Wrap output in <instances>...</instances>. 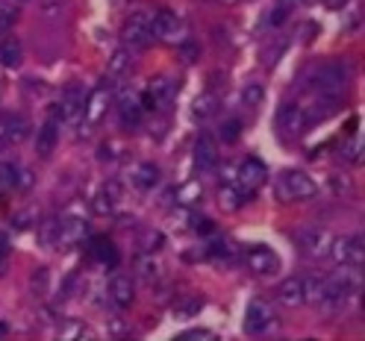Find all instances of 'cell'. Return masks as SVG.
Instances as JSON below:
<instances>
[{"label": "cell", "mask_w": 365, "mask_h": 341, "mask_svg": "<svg viewBox=\"0 0 365 341\" xmlns=\"http://www.w3.org/2000/svg\"><path fill=\"white\" fill-rule=\"evenodd\" d=\"M150 33H153V38L165 41V44H182V41L189 38L186 24H182V21L171 9H163L159 15L150 18Z\"/></svg>", "instance_id": "5b68a950"}, {"label": "cell", "mask_w": 365, "mask_h": 341, "mask_svg": "<svg viewBox=\"0 0 365 341\" xmlns=\"http://www.w3.org/2000/svg\"><path fill=\"white\" fill-rule=\"evenodd\" d=\"M336 109H339V95H318L312 106H304L309 124H312V121H322V118H327V115H333Z\"/></svg>", "instance_id": "603a6c76"}, {"label": "cell", "mask_w": 365, "mask_h": 341, "mask_svg": "<svg viewBox=\"0 0 365 341\" xmlns=\"http://www.w3.org/2000/svg\"><path fill=\"white\" fill-rule=\"evenodd\" d=\"M121 38L127 48H135V51H142L148 48V44L153 41V33H150V15L148 12H135L127 18V24L121 30Z\"/></svg>", "instance_id": "ba28073f"}, {"label": "cell", "mask_w": 365, "mask_h": 341, "mask_svg": "<svg viewBox=\"0 0 365 341\" xmlns=\"http://www.w3.org/2000/svg\"><path fill=\"white\" fill-rule=\"evenodd\" d=\"M163 247H165V236L159 233V230H145L139 236V250H142V253H153L156 256Z\"/></svg>", "instance_id": "83f0119b"}, {"label": "cell", "mask_w": 365, "mask_h": 341, "mask_svg": "<svg viewBox=\"0 0 365 341\" xmlns=\"http://www.w3.org/2000/svg\"><path fill=\"white\" fill-rule=\"evenodd\" d=\"M109 103H112V95H109V88H98V92H91L86 98V106H83V127H98L103 118H106V112H109Z\"/></svg>", "instance_id": "2e32d148"}, {"label": "cell", "mask_w": 365, "mask_h": 341, "mask_svg": "<svg viewBox=\"0 0 365 341\" xmlns=\"http://www.w3.org/2000/svg\"><path fill=\"white\" fill-rule=\"evenodd\" d=\"M200 300L197 298H182L177 306H174V318H180V321H182V318H192V315H197L200 312Z\"/></svg>", "instance_id": "8d00e7d4"}, {"label": "cell", "mask_w": 365, "mask_h": 341, "mask_svg": "<svg viewBox=\"0 0 365 341\" xmlns=\"http://www.w3.org/2000/svg\"><path fill=\"white\" fill-rule=\"evenodd\" d=\"M38 241H41V244H48V247L56 244V221H48V224L41 226V230H38Z\"/></svg>", "instance_id": "ab89813d"}, {"label": "cell", "mask_w": 365, "mask_h": 341, "mask_svg": "<svg viewBox=\"0 0 365 341\" xmlns=\"http://www.w3.org/2000/svg\"><path fill=\"white\" fill-rule=\"evenodd\" d=\"M298 247H301V253H307V256H312V259L330 256L333 233L324 230V226H304V230L298 233Z\"/></svg>", "instance_id": "8992f818"}, {"label": "cell", "mask_w": 365, "mask_h": 341, "mask_svg": "<svg viewBox=\"0 0 365 341\" xmlns=\"http://www.w3.org/2000/svg\"><path fill=\"white\" fill-rule=\"evenodd\" d=\"M124 200V189L118 179H109V183L101 186V192L91 197V212L95 215H115V209L121 206Z\"/></svg>", "instance_id": "5bb4252c"}, {"label": "cell", "mask_w": 365, "mask_h": 341, "mask_svg": "<svg viewBox=\"0 0 365 341\" xmlns=\"http://www.w3.org/2000/svg\"><path fill=\"white\" fill-rule=\"evenodd\" d=\"M218 162V147L212 142V135H200L195 145V168L197 171H212Z\"/></svg>", "instance_id": "44dd1931"}, {"label": "cell", "mask_w": 365, "mask_h": 341, "mask_svg": "<svg viewBox=\"0 0 365 341\" xmlns=\"http://www.w3.org/2000/svg\"><path fill=\"white\" fill-rule=\"evenodd\" d=\"M283 51H286V41H280V44H271V48L262 53V56H265V65H274V62H277V59L283 56Z\"/></svg>", "instance_id": "b9f144b4"}, {"label": "cell", "mask_w": 365, "mask_h": 341, "mask_svg": "<svg viewBox=\"0 0 365 341\" xmlns=\"http://www.w3.org/2000/svg\"><path fill=\"white\" fill-rule=\"evenodd\" d=\"M106 291H109L112 306H118V309H130L133 300H135V285H133V280L127 274H115V277H112L109 285H106Z\"/></svg>", "instance_id": "d6986e66"}, {"label": "cell", "mask_w": 365, "mask_h": 341, "mask_svg": "<svg viewBox=\"0 0 365 341\" xmlns=\"http://www.w3.org/2000/svg\"><path fill=\"white\" fill-rule=\"evenodd\" d=\"M274 298H277V303L283 306H304L307 303V285H304V277H289L277 285V291H274Z\"/></svg>", "instance_id": "ac0fdd59"}, {"label": "cell", "mask_w": 365, "mask_h": 341, "mask_svg": "<svg viewBox=\"0 0 365 341\" xmlns=\"http://www.w3.org/2000/svg\"><path fill=\"white\" fill-rule=\"evenodd\" d=\"M304 4H307V0H304Z\"/></svg>", "instance_id": "c3c4849f"}, {"label": "cell", "mask_w": 365, "mask_h": 341, "mask_svg": "<svg viewBox=\"0 0 365 341\" xmlns=\"http://www.w3.org/2000/svg\"><path fill=\"white\" fill-rule=\"evenodd\" d=\"M265 177H268V168H265V162L262 159H245V162L233 171V179L230 183H236L245 194H257V189L265 183Z\"/></svg>", "instance_id": "52a82bcc"}, {"label": "cell", "mask_w": 365, "mask_h": 341, "mask_svg": "<svg viewBox=\"0 0 365 341\" xmlns=\"http://www.w3.org/2000/svg\"><path fill=\"white\" fill-rule=\"evenodd\" d=\"M274 124H277V130L286 135V139H292V135H301L307 127H309V118L301 103H283L277 109V118H274Z\"/></svg>", "instance_id": "8fae6325"}, {"label": "cell", "mask_w": 365, "mask_h": 341, "mask_svg": "<svg viewBox=\"0 0 365 341\" xmlns=\"http://www.w3.org/2000/svg\"><path fill=\"white\" fill-rule=\"evenodd\" d=\"M277 315H274V306L265 300H250L247 312H245V332L247 335H262L274 327Z\"/></svg>", "instance_id": "30bf717a"}, {"label": "cell", "mask_w": 365, "mask_h": 341, "mask_svg": "<svg viewBox=\"0 0 365 341\" xmlns=\"http://www.w3.org/2000/svg\"><path fill=\"white\" fill-rule=\"evenodd\" d=\"M274 194H277L283 203H304V200H312L318 194V186L312 183V177L304 174V171H283L277 177Z\"/></svg>", "instance_id": "7a4b0ae2"}, {"label": "cell", "mask_w": 365, "mask_h": 341, "mask_svg": "<svg viewBox=\"0 0 365 341\" xmlns=\"http://www.w3.org/2000/svg\"><path fill=\"white\" fill-rule=\"evenodd\" d=\"M18 168L15 162H4L0 165V189H18Z\"/></svg>", "instance_id": "d590c367"}, {"label": "cell", "mask_w": 365, "mask_h": 341, "mask_svg": "<svg viewBox=\"0 0 365 341\" xmlns=\"http://www.w3.org/2000/svg\"><path fill=\"white\" fill-rule=\"evenodd\" d=\"M56 142H59V124H56V121H48V124L41 127L38 139H36L38 156H51V153L56 150Z\"/></svg>", "instance_id": "484cf974"}, {"label": "cell", "mask_w": 365, "mask_h": 341, "mask_svg": "<svg viewBox=\"0 0 365 341\" xmlns=\"http://www.w3.org/2000/svg\"><path fill=\"white\" fill-rule=\"evenodd\" d=\"M6 256H9V241L0 233V274H4V268H6Z\"/></svg>", "instance_id": "7bdbcfd3"}, {"label": "cell", "mask_w": 365, "mask_h": 341, "mask_svg": "<svg viewBox=\"0 0 365 341\" xmlns=\"http://www.w3.org/2000/svg\"><path fill=\"white\" fill-rule=\"evenodd\" d=\"M62 9H65V6L59 4V0H51V4H44V15H48V18H56Z\"/></svg>", "instance_id": "ee69618b"}, {"label": "cell", "mask_w": 365, "mask_h": 341, "mask_svg": "<svg viewBox=\"0 0 365 341\" xmlns=\"http://www.w3.org/2000/svg\"><path fill=\"white\" fill-rule=\"evenodd\" d=\"M330 256L341 265V268H362L365 259V247H362V236H348V238H333Z\"/></svg>", "instance_id": "9c48e42d"}, {"label": "cell", "mask_w": 365, "mask_h": 341, "mask_svg": "<svg viewBox=\"0 0 365 341\" xmlns=\"http://www.w3.org/2000/svg\"><path fill=\"white\" fill-rule=\"evenodd\" d=\"M135 274H139L145 283H156L163 277V268H159V262L153 259V253H142L135 259Z\"/></svg>", "instance_id": "4316f807"}, {"label": "cell", "mask_w": 365, "mask_h": 341, "mask_svg": "<svg viewBox=\"0 0 365 341\" xmlns=\"http://www.w3.org/2000/svg\"><path fill=\"white\" fill-rule=\"evenodd\" d=\"M182 338H212L210 330H189V332H182Z\"/></svg>", "instance_id": "f6af8a7d"}, {"label": "cell", "mask_w": 365, "mask_h": 341, "mask_svg": "<svg viewBox=\"0 0 365 341\" xmlns=\"http://www.w3.org/2000/svg\"><path fill=\"white\" fill-rule=\"evenodd\" d=\"M27 135V118H15L9 115V127H6V145L12 142H21Z\"/></svg>", "instance_id": "e575fe53"}, {"label": "cell", "mask_w": 365, "mask_h": 341, "mask_svg": "<svg viewBox=\"0 0 365 341\" xmlns=\"http://www.w3.org/2000/svg\"><path fill=\"white\" fill-rule=\"evenodd\" d=\"M262 100H265V88H262V83H247V85L242 88V106L257 109V106H262Z\"/></svg>", "instance_id": "f546056e"}, {"label": "cell", "mask_w": 365, "mask_h": 341, "mask_svg": "<svg viewBox=\"0 0 365 341\" xmlns=\"http://www.w3.org/2000/svg\"><path fill=\"white\" fill-rule=\"evenodd\" d=\"M159 177H163V171H159L153 162H135L130 168V183L139 192H148V189L159 186Z\"/></svg>", "instance_id": "ffe728a7"}, {"label": "cell", "mask_w": 365, "mask_h": 341, "mask_svg": "<svg viewBox=\"0 0 365 341\" xmlns=\"http://www.w3.org/2000/svg\"><path fill=\"white\" fill-rule=\"evenodd\" d=\"M345 4H348V0H324V6H330V9H341Z\"/></svg>", "instance_id": "bcb514c9"}, {"label": "cell", "mask_w": 365, "mask_h": 341, "mask_svg": "<svg viewBox=\"0 0 365 341\" xmlns=\"http://www.w3.org/2000/svg\"><path fill=\"white\" fill-rule=\"evenodd\" d=\"M88 236V224L83 218L56 221V247H77Z\"/></svg>", "instance_id": "e0dca14e"}, {"label": "cell", "mask_w": 365, "mask_h": 341, "mask_svg": "<svg viewBox=\"0 0 365 341\" xmlns=\"http://www.w3.org/2000/svg\"><path fill=\"white\" fill-rule=\"evenodd\" d=\"M115 103H118V118L124 124V130H135L142 121V98L133 92V88H118L115 92Z\"/></svg>", "instance_id": "4fadbf2b"}, {"label": "cell", "mask_w": 365, "mask_h": 341, "mask_svg": "<svg viewBox=\"0 0 365 341\" xmlns=\"http://www.w3.org/2000/svg\"><path fill=\"white\" fill-rule=\"evenodd\" d=\"M177 85L168 77H156L148 83V92L142 95V109H165L174 100Z\"/></svg>", "instance_id": "9a60e30c"}, {"label": "cell", "mask_w": 365, "mask_h": 341, "mask_svg": "<svg viewBox=\"0 0 365 341\" xmlns=\"http://www.w3.org/2000/svg\"><path fill=\"white\" fill-rule=\"evenodd\" d=\"M86 85L83 83H71L62 92V100L53 106V121L56 124H68V127H77L83 124V106H86Z\"/></svg>", "instance_id": "3957f363"}, {"label": "cell", "mask_w": 365, "mask_h": 341, "mask_svg": "<svg viewBox=\"0 0 365 341\" xmlns=\"http://www.w3.org/2000/svg\"><path fill=\"white\" fill-rule=\"evenodd\" d=\"M174 197H177L180 206H195V203L200 200V186L197 183H186V186H180L174 192Z\"/></svg>", "instance_id": "d6a6232c"}, {"label": "cell", "mask_w": 365, "mask_h": 341, "mask_svg": "<svg viewBox=\"0 0 365 341\" xmlns=\"http://www.w3.org/2000/svg\"><path fill=\"white\" fill-rule=\"evenodd\" d=\"M15 21H18V9H15V6H9V4H0V33L12 30Z\"/></svg>", "instance_id": "f35d334b"}, {"label": "cell", "mask_w": 365, "mask_h": 341, "mask_svg": "<svg viewBox=\"0 0 365 341\" xmlns=\"http://www.w3.org/2000/svg\"><path fill=\"white\" fill-rule=\"evenodd\" d=\"M345 83H348V68L341 62L318 65L309 74V88H315V95H341Z\"/></svg>", "instance_id": "277c9868"}, {"label": "cell", "mask_w": 365, "mask_h": 341, "mask_svg": "<svg viewBox=\"0 0 365 341\" xmlns=\"http://www.w3.org/2000/svg\"><path fill=\"white\" fill-rule=\"evenodd\" d=\"M48 285H51V271L48 268H36L33 277H30V288L36 298H41V294H48Z\"/></svg>", "instance_id": "836d02e7"}, {"label": "cell", "mask_w": 365, "mask_h": 341, "mask_svg": "<svg viewBox=\"0 0 365 341\" xmlns=\"http://www.w3.org/2000/svg\"><path fill=\"white\" fill-rule=\"evenodd\" d=\"M221 6H242V4H247V0H218Z\"/></svg>", "instance_id": "7dc6e473"}, {"label": "cell", "mask_w": 365, "mask_h": 341, "mask_svg": "<svg viewBox=\"0 0 365 341\" xmlns=\"http://www.w3.org/2000/svg\"><path fill=\"white\" fill-rule=\"evenodd\" d=\"M0 59H4L6 68H18L21 65V44H18V38H4V41H0Z\"/></svg>", "instance_id": "f1b7e54d"}, {"label": "cell", "mask_w": 365, "mask_h": 341, "mask_svg": "<svg viewBox=\"0 0 365 341\" xmlns=\"http://www.w3.org/2000/svg\"><path fill=\"white\" fill-rule=\"evenodd\" d=\"M359 271L362 268H348L345 271H339V274L327 277L324 280V288H322V298H318L315 303L322 306L324 315H339V312H345L354 300H356V294H359Z\"/></svg>", "instance_id": "6da1fadb"}, {"label": "cell", "mask_w": 365, "mask_h": 341, "mask_svg": "<svg viewBox=\"0 0 365 341\" xmlns=\"http://www.w3.org/2000/svg\"><path fill=\"white\" fill-rule=\"evenodd\" d=\"M91 253H95V259H101L103 265H115V262H118L115 247H112L106 238H98V241H95V247H91Z\"/></svg>", "instance_id": "1f68e13d"}, {"label": "cell", "mask_w": 365, "mask_h": 341, "mask_svg": "<svg viewBox=\"0 0 365 341\" xmlns=\"http://www.w3.org/2000/svg\"><path fill=\"white\" fill-rule=\"evenodd\" d=\"M245 265L254 271V274L268 277V274H277V271H280V256L274 253L271 247H265V244H254V247H247Z\"/></svg>", "instance_id": "7c38bea8"}, {"label": "cell", "mask_w": 365, "mask_h": 341, "mask_svg": "<svg viewBox=\"0 0 365 341\" xmlns=\"http://www.w3.org/2000/svg\"><path fill=\"white\" fill-rule=\"evenodd\" d=\"M130 68H133V53L127 48H118V51H112V56L106 62V77L109 80H121Z\"/></svg>", "instance_id": "cb8c5ba5"}, {"label": "cell", "mask_w": 365, "mask_h": 341, "mask_svg": "<svg viewBox=\"0 0 365 341\" xmlns=\"http://www.w3.org/2000/svg\"><path fill=\"white\" fill-rule=\"evenodd\" d=\"M59 335L62 338H80V335H86V330L77 321H65V324H59Z\"/></svg>", "instance_id": "60d3db41"}, {"label": "cell", "mask_w": 365, "mask_h": 341, "mask_svg": "<svg viewBox=\"0 0 365 341\" xmlns=\"http://www.w3.org/2000/svg\"><path fill=\"white\" fill-rule=\"evenodd\" d=\"M289 12H292V4H289V0H280V4L271 9V15H268V24H271V27H280L283 21L289 18Z\"/></svg>", "instance_id": "74e56055"}, {"label": "cell", "mask_w": 365, "mask_h": 341, "mask_svg": "<svg viewBox=\"0 0 365 341\" xmlns=\"http://www.w3.org/2000/svg\"><path fill=\"white\" fill-rule=\"evenodd\" d=\"M218 106H221L218 95H212V92L200 95V98L192 103V118H195V121H210L212 115H218Z\"/></svg>", "instance_id": "d4e9b609"}, {"label": "cell", "mask_w": 365, "mask_h": 341, "mask_svg": "<svg viewBox=\"0 0 365 341\" xmlns=\"http://www.w3.org/2000/svg\"><path fill=\"white\" fill-rule=\"evenodd\" d=\"M247 200H250V194H245V192H242L236 183H230V186L224 183V186L218 189V206H221V209H227V212H236V209H242Z\"/></svg>", "instance_id": "7402d4cb"}, {"label": "cell", "mask_w": 365, "mask_h": 341, "mask_svg": "<svg viewBox=\"0 0 365 341\" xmlns=\"http://www.w3.org/2000/svg\"><path fill=\"white\" fill-rule=\"evenodd\" d=\"M239 135H242V121H239V118H227V121H221V127H218V139H221L224 145L239 142Z\"/></svg>", "instance_id": "4dcf8cb0"}]
</instances>
